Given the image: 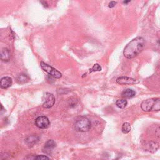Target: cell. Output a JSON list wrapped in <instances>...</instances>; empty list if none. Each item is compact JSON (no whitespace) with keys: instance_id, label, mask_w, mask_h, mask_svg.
Returning <instances> with one entry per match:
<instances>
[{"instance_id":"cell-1","label":"cell","mask_w":160,"mask_h":160,"mask_svg":"<svg viewBox=\"0 0 160 160\" xmlns=\"http://www.w3.org/2000/svg\"><path fill=\"white\" fill-rule=\"evenodd\" d=\"M145 46V40L142 37H137L131 41L125 48L123 54L126 58L132 59L143 51Z\"/></svg>"},{"instance_id":"cell-2","label":"cell","mask_w":160,"mask_h":160,"mask_svg":"<svg viewBox=\"0 0 160 160\" xmlns=\"http://www.w3.org/2000/svg\"><path fill=\"white\" fill-rule=\"evenodd\" d=\"M141 108L144 111H158L160 109V100L159 98H151L145 100L141 105Z\"/></svg>"},{"instance_id":"cell-3","label":"cell","mask_w":160,"mask_h":160,"mask_svg":"<svg viewBox=\"0 0 160 160\" xmlns=\"http://www.w3.org/2000/svg\"><path fill=\"white\" fill-rule=\"evenodd\" d=\"M91 122L87 118H81L74 124V128L80 132H87L91 128Z\"/></svg>"},{"instance_id":"cell-4","label":"cell","mask_w":160,"mask_h":160,"mask_svg":"<svg viewBox=\"0 0 160 160\" xmlns=\"http://www.w3.org/2000/svg\"><path fill=\"white\" fill-rule=\"evenodd\" d=\"M41 68L48 74H49L51 77H53L54 78L59 79L61 78L62 77V74L58 71L56 69L53 68L51 66L46 64L45 63L41 61Z\"/></svg>"},{"instance_id":"cell-5","label":"cell","mask_w":160,"mask_h":160,"mask_svg":"<svg viewBox=\"0 0 160 160\" xmlns=\"http://www.w3.org/2000/svg\"><path fill=\"white\" fill-rule=\"evenodd\" d=\"M55 103V98L54 95L51 93H46L44 95L43 107L44 108H51Z\"/></svg>"},{"instance_id":"cell-6","label":"cell","mask_w":160,"mask_h":160,"mask_svg":"<svg viewBox=\"0 0 160 160\" xmlns=\"http://www.w3.org/2000/svg\"><path fill=\"white\" fill-rule=\"evenodd\" d=\"M35 124L38 128L41 129H46L49 127L50 125V122L49 119L46 116H41L38 117L36 119Z\"/></svg>"},{"instance_id":"cell-7","label":"cell","mask_w":160,"mask_h":160,"mask_svg":"<svg viewBox=\"0 0 160 160\" xmlns=\"http://www.w3.org/2000/svg\"><path fill=\"white\" fill-rule=\"evenodd\" d=\"M116 83L119 84H134L138 81L133 78L127 77H121L116 79Z\"/></svg>"},{"instance_id":"cell-8","label":"cell","mask_w":160,"mask_h":160,"mask_svg":"<svg viewBox=\"0 0 160 160\" xmlns=\"http://www.w3.org/2000/svg\"><path fill=\"white\" fill-rule=\"evenodd\" d=\"M13 84L12 78L9 77H5L0 79V88L7 89L11 87Z\"/></svg>"},{"instance_id":"cell-9","label":"cell","mask_w":160,"mask_h":160,"mask_svg":"<svg viewBox=\"0 0 160 160\" xmlns=\"http://www.w3.org/2000/svg\"><path fill=\"white\" fill-rule=\"evenodd\" d=\"M10 58V53L7 48H4L0 52V59L4 61H8Z\"/></svg>"},{"instance_id":"cell-10","label":"cell","mask_w":160,"mask_h":160,"mask_svg":"<svg viewBox=\"0 0 160 160\" xmlns=\"http://www.w3.org/2000/svg\"><path fill=\"white\" fill-rule=\"evenodd\" d=\"M136 95V92L132 89H126L121 93V96L125 98H133Z\"/></svg>"},{"instance_id":"cell-11","label":"cell","mask_w":160,"mask_h":160,"mask_svg":"<svg viewBox=\"0 0 160 160\" xmlns=\"http://www.w3.org/2000/svg\"><path fill=\"white\" fill-rule=\"evenodd\" d=\"M29 80V77H28V75L26 74H20L18 75V77L16 78V81L19 84H24L26 83Z\"/></svg>"},{"instance_id":"cell-12","label":"cell","mask_w":160,"mask_h":160,"mask_svg":"<svg viewBox=\"0 0 160 160\" xmlns=\"http://www.w3.org/2000/svg\"><path fill=\"white\" fill-rule=\"evenodd\" d=\"M128 104V102L125 99H121V100H118L116 102V105L118 108L120 109H123L125 108Z\"/></svg>"},{"instance_id":"cell-13","label":"cell","mask_w":160,"mask_h":160,"mask_svg":"<svg viewBox=\"0 0 160 160\" xmlns=\"http://www.w3.org/2000/svg\"><path fill=\"white\" fill-rule=\"evenodd\" d=\"M56 146V143L55 142H54L53 140L51 139V140H48V142H47L45 145H44V148L46 149L49 150V151H50V150L53 149Z\"/></svg>"},{"instance_id":"cell-14","label":"cell","mask_w":160,"mask_h":160,"mask_svg":"<svg viewBox=\"0 0 160 160\" xmlns=\"http://www.w3.org/2000/svg\"><path fill=\"white\" fill-rule=\"evenodd\" d=\"M122 132L124 134H127L131 131V125L129 123H125L123 126H122Z\"/></svg>"},{"instance_id":"cell-15","label":"cell","mask_w":160,"mask_h":160,"mask_svg":"<svg viewBox=\"0 0 160 160\" xmlns=\"http://www.w3.org/2000/svg\"><path fill=\"white\" fill-rule=\"evenodd\" d=\"M101 71V66L96 63L95 64H94L93 67L91 68V69L90 70V73L91 72H96V71Z\"/></svg>"},{"instance_id":"cell-16","label":"cell","mask_w":160,"mask_h":160,"mask_svg":"<svg viewBox=\"0 0 160 160\" xmlns=\"http://www.w3.org/2000/svg\"><path fill=\"white\" fill-rule=\"evenodd\" d=\"M34 160H50V158L45 155H38L36 157Z\"/></svg>"},{"instance_id":"cell-17","label":"cell","mask_w":160,"mask_h":160,"mask_svg":"<svg viewBox=\"0 0 160 160\" xmlns=\"http://www.w3.org/2000/svg\"><path fill=\"white\" fill-rule=\"evenodd\" d=\"M116 4H117V2H111L109 3L108 6H109V8H112L115 7V5H116Z\"/></svg>"},{"instance_id":"cell-18","label":"cell","mask_w":160,"mask_h":160,"mask_svg":"<svg viewBox=\"0 0 160 160\" xmlns=\"http://www.w3.org/2000/svg\"><path fill=\"white\" fill-rule=\"evenodd\" d=\"M3 110H5L4 109V108H3V105H2V103H1V102H0V113H1V112H2Z\"/></svg>"}]
</instances>
